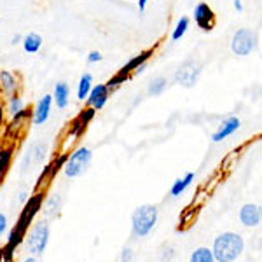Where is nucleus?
<instances>
[{"label":"nucleus","mask_w":262,"mask_h":262,"mask_svg":"<svg viewBox=\"0 0 262 262\" xmlns=\"http://www.w3.org/2000/svg\"><path fill=\"white\" fill-rule=\"evenodd\" d=\"M245 248V242L239 234L236 232H224L217 236L213 242V257L215 262H232L242 255Z\"/></svg>","instance_id":"nucleus-1"},{"label":"nucleus","mask_w":262,"mask_h":262,"mask_svg":"<svg viewBox=\"0 0 262 262\" xmlns=\"http://www.w3.org/2000/svg\"><path fill=\"white\" fill-rule=\"evenodd\" d=\"M156 222H158V208L154 205H143L138 206L131 215V226H133V232L137 236H147L154 229Z\"/></svg>","instance_id":"nucleus-2"},{"label":"nucleus","mask_w":262,"mask_h":262,"mask_svg":"<svg viewBox=\"0 0 262 262\" xmlns=\"http://www.w3.org/2000/svg\"><path fill=\"white\" fill-rule=\"evenodd\" d=\"M93 161V152L88 147H77L67 159L63 171L69 179H77L81 177L84 171L90 168V164Z\"/></svg>","instance_id":"nucleus-3"},{"label":"nucleus","mask_w":262,"mask_h":262,"mask_svg":"<svg viewBox=\"0 0 262 262\" xmlns=\"http://www.w3.org/2000/svg\"><path fill=\"white\" fill-rule=\"evenodd\" d=\"M48 242H49V224L46 221L37 222L30 229V232H28V238H27L28 252L32 255H40V253H44L46 247H48Z\"/></svg>","instance_id":"nucleus-4"},{"label":"nucleus","mask_w":262,"mask_h":262,"mask_svg":"<svg viewBox=\"0 0 262 262\" xmlns=\"http://www.w3.org/2000/svg\"><path fill=\"white\" fill-rule=\"evenodd\" d=\"M200 74H201V63L196 60H187L177 69L175 82L184 88H192V86H196L198 79H200Z\"/></svg>","instance_id":"nucleus-5"},{"label":"nucleus","mask_w":262,"mask_h":262,"mask_svg":"<svg viewBox=\"0 0 262 262\" xmlns=\"http://www.w3.org/2000/svg\"><path fill=\"white\" fill-rule=\"evenodd\" d=\"M255 46H257V37H255V33L252 30H248V28H242V30L236 32L231 42L232 53L238 54V56H247V54H250L252 51L255 49Z\"/></svg>","instance_id":"nucleus-6"},{"label":"nucleus","mask_w":262,"mask_h":262,"mask_svg":"<svg viewBox=\"0 0 262 262\" xmlns=\"http://www.w3.org/2000/svg\"><path fill=\"white\" fill-rule=\"evenodd\" d=\"M111 93L112 91L107 88V84H95L91 93L88 95V98H86V107L93 108L95 112L101 111V108L107 105L108 98H111Z\"/></svg>","instance_id":"nucleus-7"},{"label":"nucleus","mask_w":262,"mask_h":262,"mask_svg":"<svg viewBox=\"0 0 262 262\" xmlns=\"http://www.w3.org/2000/svg\"><path fill=\"white\" fill-rule=\"evenodd\" d=\"M53 95H44L42 98L37 101L35 108L32 111V122L33 126H42L44 122H48L51 116V108H53Z\"/></svg>","instance_id":"nucleus-8"},{"label":"nucleus","mask_w":262,"mask_h":262,"mask_svg":"<svg viewBox=\"0 0 262 262\" xmlns=\"http://www.w3.org/2000/svg\"><path fill=\"white\" fill-rule=\"evenodd\" d=\"M194 21L196 25L201 28V30L208 32L212 30L215 27V14H213V9L205 2H200L194 9Z\"/></svg>","instance_id":"nucleus-9"},{"label":"nucleus","mask_w":262,"mask_h":262,"mask_svg":"<svg viewBox=\"0 0 262 262\" xmlns=\"http://www.w3.org/2000/svg\"><path fill=\"white\" fill-rule=\"evenodd\" d=\"M262 221V206L259 205H245L242 210H239V222L247 227H255L259 226Z\"/></svg>","instance_id":"nucleus-10"},{"label":"nucleus","mask_w":262,"mask_h":262,"mask_svg":"<svg viewBox=\"0 0 262 262\" xmlns=\"http://www.w3.org/2000/svg\"><path fill=\"white\" fill-rule=\"evenodd\" d=\"M0 91L9 98V96L18 95L19 91V79L16 74L9 70H0Z\"/></svg>","instance_id":"nucleus-11"},{"label":"nucleus","mask_w":262,"mask_h":262,"mask_svg":"<svg viewBox=\"0 0 262 262\" xmlns=\"http://www.w3.org/2000/svg\"><path fill=\"white\" fill-rule=\"evenodd\" d=\"M53 100H54V103H56V107L60 108V111L69 107V101H70V86H69V82L60 81V82L54 84Z\"/></svg>","instance_id":"nucleus-12"},{"label":"nucleus","mask_w":262,"mask_h":262,"mask_svg":"<svg viewBox=\"0 0 262 262\" xmlns=\"http://www.w3.org/2000/svg\"><path fill=\"white\" fill-rule=\"evenodd\" d=\"M239 124H242V122H239L238 117H229V119H226L221 124V128L213 133L212 140L213 142H222L224 138H227V137H231L232 133H236V131L239 129Z\"/></svg>","instance_id":"nucleus-13"},{"label":"nucleus","mask_w":262,"mask_h":262,"mask_svg":"<svg viewBox=\"0 0 262 262\" xmlns=\"http://www.w3.org/2000/svg\"><path fill=\"white\" fill-rule=\"evenodd\" d=\"M154 53V49H147V51H142L140 54H137L135 58H131V60L126 63L124 67L119 70V74H122V75H126V77L129 79V75L131 74H135V70L138 69V67H142L143 63H147L149 61V58H150V54Z\"/></svg>","instance_id":"nucleus-14"},{"label":"nucleus","mask_w":262,"mask_h":262,"mask_svg":"<svg viewBox=\"0 0 262 262\" xmlns=\"http://www.w3.org/2000/svg\"><path fill=\"white\" fill-rule=\"evenodd\" d=\"M21 44H23V49L25 53L28 54H37L42 48V37L39 35V33L32 32L28 33V35L23 37V40H21Z\"/></svg>","instance_id":"nucleus-15"},{"label":"nucleus","mask_w":262,"mask_h":262,"mask_svg":"<svg viewBox=\"0 0 262 262\" xmlns=\"http://www.w3.org/2000/svg\"><path fill=\"white\" fill-rule=\"evenodd\" d=\"M93 86H95V84H93V75L90 72H84L77 84V100H81V101L86 100L88 95H90L93 90Z\"/></svg>","instance_id":"nucleus-16"},{"label":"nucleus","mask_w":262,"mask_h":262,"mask_svg":"<svg viewBox=\"0 0 262 262\" xmlns=\"http://www.w3.org/2000/svg\"><path fill=\"white\" fill-rule=\"evenodd\" d=\"M192 180H194V173H191V171H189L184 179H177L175 182H173V185L170 189V194H171V196H182V194L185 192V189L192 184Z\"/></svg>","instance_id":"nucleus-17"},{"label":"nucleus","mask_w":262,"mask_h":262,"mask_svg":"<svg viewBox=\"0 0 262 262\" xmlns=\"http://www.w3.org/2000/svg\"><path fill=\"white\" fill-rule=\"evenodd\" d=\"M27 105H25V100L21 98L19 95H14V96H9L7 98V105H6V112L9 114V117H14L18 116L21 111H25Z\"/></svg>","instance_id":"nucleus-18"},{"label":"nucleus","mask_w":262,"mask_h":262,"mask_svg":"<svg viewBox=\"0 0 262 262\" xmlns=\"http://www.w3.org/2000/svg\"><path fill=\"white\" fill-rule=\"evenodd\" d=\"M11 159H12V149L0 150V185H2L4 177H6V173L11 166Z\"/></svg>","instance_id":"nucleus-19"},{"label":"nucleus","mask_w":262,"mask_h":262,"mask_svg":"<svg viewBox=\"0 0 262 262\" xmlns=\"http://www.w3.org/2000/svg\"><path fill=\"white\" fill-rule=\"evenodd\" d=\"M191 262H215V257H213V252L206 247H201V248H196L191 255Z\"/></svg>","instance_id":"nucleus-20"},{"label":"nucleus","mask_w":262,"mask_h":262,"mask_svg":"<svg viewBox=\"0 0 262 262\" xmlns=\"http://www.w3.org/2000/svg\"><path fill=\"white\" fill-rule=\"evenodd\" d=\"M168 86V79L166 77H156L152 79V82L149 84V95L150 96H159L163 95V91Z\"/></svg>","instance_id":"nucleus-21"},{"label":"nucleus","mask_w":262,"mask_h":262,"mask_svg":"<svg viewBox=\"0 0 262 262\" xmlns=\"http://www.w3.org/2000/svg\"><path fill=\"white\" fill-rule=\"evenodd\" d=\"M187 28H189V18H180L179 19V23H177V27L173 28V33H171V40L173 42H177V40H180L182 37L185 35V32H187Z\"/></svg>","instance_id":"nucleus-22"},{"label":"nucleus","mask_w":262,"mask_h":262,"mask_svg":"<svg viewBox=\"0 0 262 262\" xmlns=\"http://www.w3.org/2000/svg\"><path fill=\"white\" fill-rule=\"evenodd\" d=\"M67 159H69V156H67V154H60L53 163L49 164V180L54 179V175H56V173L60 171L63 166H65Z\"/></svg>","instance_id":"nucleus-23"},{"label":"nucleus","mask_w":262,"mask_h":262,"mask_svg":"<svg viewBox=\"0 0 262 262\" xmlns=\"http://www.w3.org/2000/svg\"><path fill=\"white\" fill-rule=\"evenodd\" d=\"M60 203H61L60 198H56V196L51 198V200L48 201V205H46V215L56 213V212H58V208H60Z\"/></svg>","instance_id":"nucleus-24"},{"label":"nucleus","mask_w":262,"mask_h":262,"mask_svg":"<svg viewBox=\"0 0 262 262\" xmlns=\"http://www.w3.org/2000/svg\"><path fill=\"white\" fill-rule=\"evenodd\" d=\"M101 60H103V56H101L100 51H90V54H88V63H90V65L100 63Z\"/></svg>","instance_id":"nucleus-25"},{"label":"nucleus","mask_w":262,"mask_h":262,"mask_svg":"<svg viewBox=\"0 0 262 262\" xmlns=\"http://www.w3.org/2000/svg\"><path fill=\"white\" fill-rule=\"evenodd\" d=\"M133 260V250L131 248H124L121 253V262H131Z\"/></svg>","instance_id":"nucleus-26"},{"label":"nucleus","mask_w":262,"mask_h":262,"mask_svg":"<svg viewBox=\"0 0 262 262\" xmlns=\"http://www.w3.org/2000/svg\"><path fill=\"white\" fill-rule=\"evenodd\" d=\"M6 229H7V217L4 213H0V236L6 232Z\"/></svg>","instance_id":"nucleus-27"},{"label":"nucleus","mask_w":262,"mask_h":262,"mask_svg":"<svg viewBox=\"0 0 262 262\" xmlns=\"http://www.w3.org/2000/svg\"><path fill=\"white\" fill-rule=\"evenodd\" d=\"M147 4H149V0H138V9H140V12L145 11Z\"/></svg>","instance_id":"nucleus-28"},{"label":"nucleus","mask_w":262,"mask_h":262,"mask_svg":"<svg viewBox=\"0 0 262 262\" xmlns=\"http://www.w3.org/2000/svg\"><path fill=\"white\" fill-rule=\"evenodd\" d=\"M21 40H23V37H21V35H14V37H12V40H11V44L16 46V44H19Z\"/></svg>","instance_id":"nucleus-29"},{"label":"nucleus","mask_w":262,"mask_h":262,"mask_svg":"<svg viewBox=\"0 0 262 262\" xmlns=\"http://www.w3.org/2000/svg\"><path fill=\"white\" fill-rule=\"evenodd\" d=\"M234 7L238 11H243V4H242V0H234Z\"/></svg>","instance_id":"nucleus-30"},{"label":"nucleus","mask_w":262,"mask_h":262,"mask_svg":"<svg viewBox=\"0 0 262 262\" xmlns=\"http://www.w3.org/2000/svg\"><path fill=\"white\" fill-rule=\"evenodd\" d=\"M27 198H28V194L25 192V191L19 194V201H21V203H27Z\"/></svg>","instance_id":"nucleus-31"},{"label":"nucleus","mask_w":262,"mask_h":262,"mask_svg":"<svg viewBox=\"0 0 262 262\" xmlns=\"http://www.w3.org/2000/svg\"><path fill=\"white\" fill-rule=\"evenodd\" d=\"M23 262H39V260H37L35 257H28V259H27V260H23Z\"/></svg>","instance_id":"nucleus-32"},{"label":"nucleus","mask_w":262,"mask_h":262,"mask_svg":"<svg viewBox=\"0 0 262 262\" xmlns=\"http://www.w3.org/2000/svg\"><path fill=\"white\" fill-rule=\"evenodd\" d=\"M2 262H12V260H2Z\"/></svg>","instance_id":"nucleus-33"}]
</instances>
